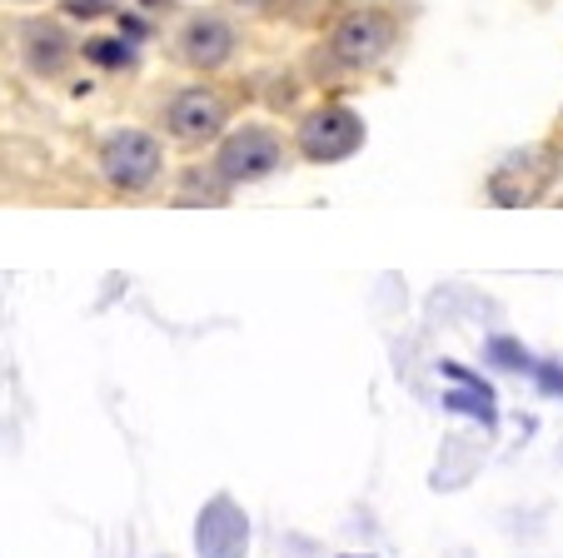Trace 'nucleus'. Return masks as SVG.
I'll return each mask as SVG.
<instances>
[{
	"label": "nucleus",
	"instance_id": "1",
	"mask_svg": "<svg viewBox=\"0 0 563 558\" xmlns=\"http://www.w3.org/2000/svg\"><path fill=\"white\" fill-rule=\"evenodd\" d=\"M279 165H285V140L269 125H240L214 150V175L224 185H255V179L275 175Z\"/></svg>",
	"mask_w": 563,
	"mask_h": 558
},
{
	"label": "nucleus",
	"instance_id": "2",
	"mask_svg": "<svg viewBox=\"0 0 563 558\" xmlns=\"http://www.w3.org/2000/svg\"><path fill=\"white\" fill-rule=\"evenodd\" d=\"M159 169H165V150H159V140L150 130H115L100 145V175L125 195L150 190L159 179Z\"/></svg>",
	"mask_w": 563,
	"mask_h": 558
},
{
	"label": "nucleus",
	"instance_id": "3",
	"mask_svg": "<svg viewBox=\"0 0 563 558\" xmlns=\"http://www.w3.org/2000/svg\"><path fill=\"white\" fill-rule=\"evenodd\" d=\"M360 145H364V120L350 106H324L314 116H305V125H299V155L314 160V165L350 160Z\"/></svg>",
	"mask_w": 563,
	"mask_h": 558
},
{
	"label": "nucleus",
	"instance_id": "4",
	"mask_svg": "<svg viewBox=\"0 0 563 558\" xmlns=\"http://www.w3.org/2000/svg\"><path fill=\"white\" fill-rule=\"evenodd\" d=\"M394 51V21L384 11H350L330 35V55L344 70H369Z\"/></svg>",
	"mask_w": 563,
	"mask_h": 558
},
{
	"label": "nucleus",
	"instance_id": "5",
	"mask_svg": "<svg viewBox=\"0 0 563 558\" xmlns=\"http://www.w3.org/2000/svg\"><path fill=\"white\" fill-rule=\"evenodd\" d=\"M224 100L214 96V90H205V85H190V90H180V96L165 106V130H170V140H180V145H205V140H214L224 130Z\"/></svg>",
	"mask_w": 563,
	"mask_h": 558
},
{
	"label": "nucleus",
	"instance_id": "6",
	"mask_svg": "<svg viewBox=\"0 0 563 558\" xmlns=\"http://www.w3.org/2000/svg\"><path fill=\"white\" fill-rule=\"evenodd\" d=\"M195 548H200V558H245L250 548V518L245 508L234 504V499H210L200 514V524H195Z\"/></svg>",
	"mask_w": 563,
	"mask_h": 558
},
{
	"label": "nucleus",
	"instance_id": "7",
	"mask_svg": "<svg viewBox=\"0 0 563 558\" xmlns=\"http://www.w3.org/2000/svg\"><path fill=\"white\" fill-rule=\"evenodd\" d=\"M175 51H180V61L195 65V70H220V65L234 55V25L224 21V15H214V11L190 15V21L180 25Z\"/></svg>",
	"mask_w": 563,
	"mask_h": 558
},
{
	"label": "nucleus",
	"instance_id": "8",
	"mask_svg": "<svg viewBox=\"0 0 563 558\" xmlns=\"http://www.w3.org/2000/svg\"><path fill=\"white\" fill-rule=\"evenodd\" d=\"M21 55L35 75H60L75 61V41L65 35V25L55 21H31L21 31Z\"/></svg>",
	"mask_w": 563,
	"mask_h": 558
},
{
	"label": "nucleus",
	"instance_id": "9",
	"mask_svg": "<svg viewBox=\"0 0 563 558\" xmlns=\"http://www.w3.org/2000/svg\"><path fill=\"white\" fill-rule=\"evenodd\" d=\"M444 369V380H459L464 384L468 394H449L444 400V409H459V414H474V419H484V424H494V390L484 380H478V374H468L464 364H454V359H449V364H439Z\"/></svg>",
	"mask_w": 563,
	"mask_h": 558
},
{
	"label": "nucleus",
	"instance_id": "10",
	"mask_svg": "<svg viewBox=\"0 0 563 558\" xmlns=\"http://www.w3.org/2000/svg\"><path fill=\"white\" fill-rule=\"evenodd\" d=\"M489 354H494V359H509V364L519 369V374H533V359L523 354V349L514 344V339H494V344H489Z\"/></svg>",
	"mask_w": 563,
	"mask_h": 558
},
{
	"label": "nucleus",
	"instance_id": "11",
	"mask_svg": "<svg viewBox=\"0 0 563 558\" xmlns=\"http://www.w3.org/2000/svg\"><path fill=\"white\" fill-rule=\"evenodd\" d=\"M86 55H90V61H100V65H130V45H115V41L86 45Z\"/></svg>",
	"mask_w": 563,
	"mask_h": 558
},
{
	"label": "nucleus",
	"instance_id": "12",
	"mask_svg": "<svg viewBox=\"0 0 563 558\" xmlns=\"http://www.w3.org/2000/svg\"><path fill=\"white\" fill-rule=\"evenodd\" d=\"M110 0H70V15H100Z\"/></svg>",
	"mask_w": 563,
	"mask_h": 558
},
{
	"label": "nucleus",
	"instance_id": "13",
	"mask_svg": "<svg viewBox=\"0 0 563 558\" xmlns=\"http://www.w3.org/2000/svg\"><path fill=\"white\" fill-rule=\"evenodd\" d=\"M234 6H245V11H265V6H275V0H234Z\"/></svg>",
	"mask_w": 563,
	"mask_h": 558
}]
</instances>
